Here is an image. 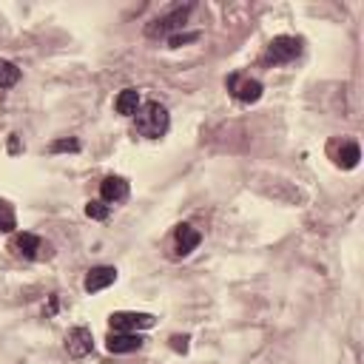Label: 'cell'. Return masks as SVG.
<instances>
[{
  "label": "cell",
  "mask_w": 364,
  "mask_h": 364,
  "mask_svg": "<svg viewBox=\"0 0 364 364\" xmlns=\"http://www.w3.org/2000/svg\"><path fill=\"white\" fill-rule=\"evenodd\" d=\"M100 194H103V202L105 205H114V202H123L128 197V182L123 176H105L103 185H100Z\"/></svg>",
  "instance_id": "ba28073f"
},
{
  "label": "cell",
  "mask_w": 364,
  "mask_h": 364,
  "mask_svg": "<svg viewBox=\"0 0 364 364\" xmlns=\"http://www.w3.org/2000/svg\"><path fill=\"white\" fill-rule=\"evenodd\" d=\"M15 250L20 253V257H26V259H34V257H38V250H43V242H40V236H34V234H17L15 236Z\"/></svg>",
  "instance_id": "7c38bea8"
},
{
  "label": "cell",
  "mask_w": 364,
  "mask_h": 364,
  "mask_svg": "<svg viewBox=\"0 0 364 364\" xmlns=\"http://www.w3.org/2000/svg\"><path fill=\"white\" fill-rule=\"evenodd\" d=\"M199 34H174L171 38V46H182V43H188V40H197Z\"/></svg>",
  "instance_id": "d6986e66"
},
{
  "label": "cell",
  "mask_w": 364,
  "mask_h": 364,
  "mask_svg": "<svg viewBox=\"0 0 364 364\" xmlns=\"http://www.w3.org/2000/svg\"><path fill=\"white\" fill-rule=\"evenodd\" d=\"M228 91L239 100V103H257L262 97V83L245 77V75H231L228 77Z\"/></svg>",
  "instance_id": "5b68a950"
},
{
  "label": "cell",
  "mask_w": 364,
  "mask_h": 364,
  "mask_svg": "<svg viewBox=\"0 0 364 364\" xmlns=\"http://www.w3.org/2000/svg\"><path fill=\"white\" fill-rule=\"evenodd\" d=\"M202 242V234L194 225H179L174 231V248H176V257H188L191 250H197V245Z\"/></svg>",
  "instance_id": "52a82bcc"
},
{
  "label": "cell",
  "mask_w": 364,
  "mask_h": 364,
  "mask_svg": "<svg viewBox=\"0 0 364 364\" xmlns=\"http://www.w3.org/2000/svg\"><path fill=\"white\" fill-rule=\"evenodd\" d=\"M17 228V216H15V208L0 199V234H12Z\"/></svg>",
  "instance_id": "4fadbf2b"
},
{
  "label": "cell",
  "mask_w": 364,
  "mask_h": 364,
  "mask_svg": "<svg viewBox=\"0 0 364 364\" xmlns=\"http://www.w3.org/2000/svg\"><path fill=\"white\" fill-rule=\"evenodd\" d=\"M137 120V131L149 139H160L168 134V126H171V117H168V108L160 105V103H145L139 112L134 114Z\"/></svg>",
  "instance_id": "6da1fadb"
},
{
  "label": "cell",
  "mask_w": 364,
  "mask_h": 364,
  "mask_svg": "<svg viewBox=\"0 0 364 364\" xmlns=\"http://www.w3.org/2000/svg\"><path fill=\"white\" fill-rule=\"evenodd\" d=\"M114 108H117V114L123 117H134L139 112V91L137 89H123L114 100Z\"/></svg>",
  "instance_id": "8fae6325"
},
{
  "label": "cell",
  "mask_w": 364,
  "mask_h": 364,
  "mask_svg": "<svg viewBox=\"0 0 364 364\" xmlns=\"http://www.w3.org/2000/svg\"><path fill=\"white\" fill-rule=\"evenodd\" d=\"M142 336H137V333H112L108 336V342H105V347H108V353H134V350H139L142 347Z\"/></svg>",
  "instance_id": "30bf717a"
},
{
  "label": "cell",
  "mask_w": 364,
  "mask_h": 364,
  "mask_svg": "<svg viewBox=\"0 0 364 364\" xmlns=\"http://www.w3.org/2000/svg\"><path fill=\"white\" fill-rule=\"evenodd\" d=\"M20 80V68L9 60H0V89H12Z\"/></svg>",
  "instance_id": "9a60e30c"
},
{
  "label": "cell",
  "mask_w": 364,
  "mask_h": 364,
  "mask_svg": "<svg viewBox=\"0 0 364 364\" xmlns=\"http://www.w3.org/2000/svg\"><path fill=\"white\" fill-rule=\"evenodd\" d=\"M108 324H112V333H137L142 327H151L154 324V316L151 313H112L108 316Z\"/></svg>",
  "instance_id": "3957f363"
},
{
  "label": "cell",
  "mask_w": 364,
  "mask_h": 364,
  "mask_svg": "<svg viewBox=\"0 0 364 364\" xmlns=\"http://www.w3.org/2000/svg\"><path fill=\"white\" fill-rule=\"evenodd\" d=\"M171 347H174L176 353H185V350H188V336H174V339H171Z\"/></svg>",
  "instance_id": "ac0fdd59"
},
{
  "label": "cell",
  "mask_w": 364,
  "mask_h": 364,
  "mask_svg": "<svg viewBox=\"0 0 364 364\" xmlns=\"http://www.w3.org/2000/svg\"><path fill=\"white\" fill-rule=\"evenodd\" d=\"M52 151L60 154V151H80V142L77 139H57L52 142Z\"/></svg>",
  "instance_id": "e0dca14e"
},
{
  "label": "cell",
  "mask_w": 364,
  "mask_h": 364,
  "mask_svg": "<svg viewBox=\"0 0 364 364\" xmlns=\"http://www.w3.org/2000/svg\"><path fill=\"white\" fill-rule=\"evenodd\" d=\"M358 160H361V151H358V145L356 142H344L342 145V151H339V165L342 168H356L358 165Z\"/></svg>",
  "instance_id": "5bb4252c"
},
{
  "label": "cell",
  "mask_w": 364,
  "mask_h": 364,
  "mask_svg": "<svg viewBox=\"0 0 364 364\" xmlns=\"http://www.w3.org/2000/svg\"><path fill=\"white\" fill-rule=\"evenodd\" d=\"M299 54H302V40L282 34V38H273V40L268 43L265 63H290V60H296Z\"/></svg>",
  "instance_id": "7a4b0ae2"
},
{
  "label": "cell",
  "mask_w": 364,
  "mask_h": 364,
  "mask_svg": "<svg viewBox=\"0 0 364 364\" xmlns=\"http://www.w3.org/2000/svg\"><path fill=\"white\" fill-rule=\"evenodd\" d=\"M94 347V339H91V331L89 327H75V331H68L66 336V353L71 358H86Z\"/></svg>",
  "instance_id": "8992f818"
},
{
  "label": "cell",
  "mask_w": 364,
  "mask_h": 364,
  "mask_svg": "<svg viewBox=\"0 0 364 364\" xmlns=\"http://www.w3.org/2000/svg\"><path fill=\"white\" fill-rule=\"evenodd\" d=\"M86 213L91 216V220H105V216L112 213V208H108L103 199H91V202L86 205Z\"/></svg>",
  "instance_id": "2e32d148"
},
{
  "label": "cell",
  "mask_w": 364,
  "mask_h": 364,
  "mask_svg": "<svg viewBox=\"0 0 364 364\" xmlns=\"http://www.w3.org/2000/svg\"><path fill=\"white\" fill-rule=\"evenodd\" d=\"M188 12H191V6H179V9H174L171 15H165V17H157L154 23H149V29H145V34H149V38H165V34H171V31H176V29H182V26H185V17H188Z\"/></svg>",
  "instance_id": "277c9868"
},
{
  "label": "cell",
  "mask_w": 364,
  "mask_h": 364,
  "mask_svg": "<svg viewBox=\"0 0 364 364\" xmlns=\"http://www.w3.org/2000/svg\"><path fill=\"white\" fill-rule=\"evenodd\" d=\"M117 282V271L108 268V265H100V268H91L89 276H86V290L89 294H97V290H105L108 285Z\"/></svg>",
  "instance_id": "9c48e42d"
}]
</instances>
